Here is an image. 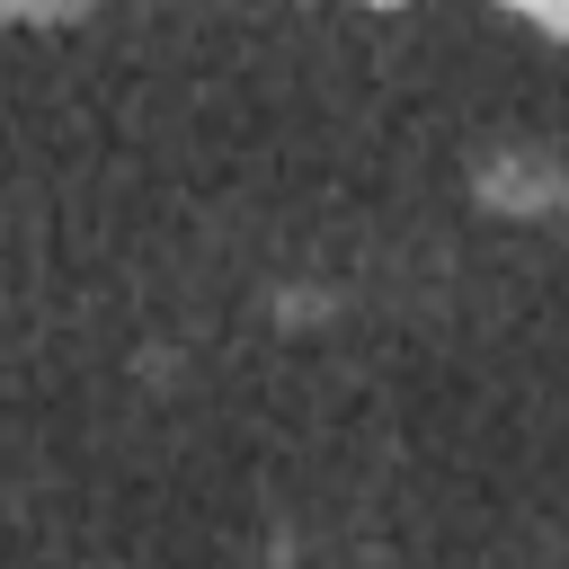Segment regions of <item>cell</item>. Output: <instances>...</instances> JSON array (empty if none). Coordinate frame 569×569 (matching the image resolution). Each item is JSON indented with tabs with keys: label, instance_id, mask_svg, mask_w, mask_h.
Returning a JSON list of instances; mask_svg holds the SVG:
<instances>
[{
	"label": "cell",
	"instance_id": "2",
	"mask_svg": "<svg viewBox=\"0 0 569 569\" xmlns=\"http://www.w3.org/2000/svg\"><path fill=\"white\" fill-rule=\"evenodd\" d=\"M338 302H347V293H338L329 276H293V284L276 293V320H284V329H320V320H329Z\"/></svg>",
	"mask_w": 569,
	"mask_h": 569
},
{
	"label": "cell",
	"instance_id": "3",
	"mask_svg": "<svg viewBox=\"0 0 569 569\" xmlns=\"http://www.w3.org/2000/svg\"><path fill=\"white\" fill-rule=\"evenodd\" d=\"M560 222H569V196H560Z\"/></svg>",
	"mask_w": 569,
	"mask_h": 569
},
{
	"label": "cell",
	"instance_id": "1",
	"mask_svg": "<svg viewBox=\"0 0 569 569\" xmlns=\"http://www.w3.org/2000/svg\"><path fill=\"white\" fill-rule=\"evenodd\" d=\"M471 196H480V213H498V222H551L560 196H569V151H560V142H533V133L489 142V151L471 160Z\"/></svg>",
	"mask_w": 569,
	"mask_h": 569
}]
</instances>
